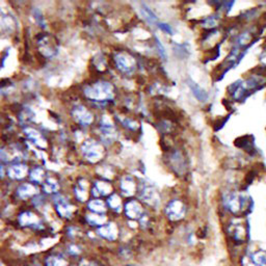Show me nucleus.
Wrapping results in <instances>:
<instances>
[{
	"label": "nucleus",
	"instance_id": "obj_35",
	"mask_svg": "<svg viewBox=\"0 0 266 266\" xmlns=\"http://www.w3.org/2000/svg\"><path fill=\"white\" fill-rule=\"evenodd\" d=\"M32 15H33V18H35L37 24L39 25L40 27L42 28H46V21H45V18L43 14H42V12L39 10V8H35L32 12Z\"/></svg>",
	"mask_w": 266,
	"mask_h": 266
},
{
	"label": "nucleus",
	"instance_id": "obj_17",
	"mask_svg": "<svg viewBox=\"0 0 266 266\" xmlns=\"http://www.w3.org/2000/svg\"><path fill=\"white\" fill-rule=\"evenodd\" d=\"M137 190H138V184L131 175H124V176L120 178L118 193L125 200L135 198L137 195Z\"/></svg>",
	"mask_w": 266,
	"mask_h": 266
},
{
	"label": "nucleus",
	"instance_id": "obj_4",
	"mask_svg": "<svg viewBox=\"0 0 266 266\" xmlns=\"http://www.w3.org/2000/svg\"><path fill=\"white\" fill-rule=\"evenodd\" d=\"M83 94L91 101L108 102L115 96V89L111 82L106 80H97L86 86Z\"/></svg>",
	"mask_w": 266,
	"mask_h": 266
},
{
	"label": "nucleus",
	"instance_id": "obj_2",
	"mask_svg": "<svg viewBox=\"0 0 266 266\" xmlns=\"http://www.w3.org/2000/svg\"><path fill=\"white\" fill-rule=\"evenodd\" d=\"M222 210L231 216H241L247 214L251 208L252 200L243 191H226L222 197Z\"/></svg>",
	"mask_w": 266,
	"mask_h": 266
},
{
	"label": "nucleus",
	"instance_id": "obj_29",
	"mask_svg": "<svg viewBox=\"0 0 266 266\" xmlns=\"http://www.w3.org/2000/svg\"><path fill=\"white\" fill-rule=\"evenodd\" d=\"M248 261L253 266H266V251L257 248L248 255Z\"/></svg>",
	"mask_w": 266,
	"mask_h": 266
},
{
	"label": "nucleus",
	"instance_id": "obj_27",
	"mask_svg": "<svg viewBox=\"0 0 266 266\" xmlns=\"http://www.w3.org/2000/svg\"><path fill=\"white\" fill-rule=\"evenodd\" d=\"M25 135L27 136L28 139H30L33 144L38 146L41 149H46L47 148V139L43 136V134L37 129L32 127H27L24 129Z\"/></svg>",
	"mask_w": 266,
	"mask_h": 266
},
{
	"label": "nucleus",
	"instance_id": "obj_18",
	"mask_svg": "<svg viewBox=\"0 0 266 266\" xmlns=\"http://www.w3.org/2000/svg\"><path fill=\"white\" fill-rule=\"evenodd\" d=\"M71 115L74 121L80 124L81 126H90L95 121L94 114L87 106L82 104L74 105L71 110Z\"/></svg>",
	"mask_w": 266,
	"mask_h": 266
},
{
	"label": "nucleus",
	"instance_id": "obj_25",
	"mask_svg": "<svg viewBox=\"0 0 266 266\" xmlns=\"http://www.w3.org/2000/svg\"><path fill=\"white\" fill-rule=\"evenodd\" d=\"M41 193L48 198H52L53 196L62 193L60 182L54 177L46 178L43 184H42Z\"/></svg>",
	"mask_w": 266,
	"mask_h": 266
},
{
	"label": "nucleus",
	"instance_id": "obj_1",
	"mask_svg": "<svg viewBox=\"0 0 266 266\" xmlns=\"http://www.w3.org/2000/svg\"><path fill=\"white\" fill-rule=\"evenodd\" d=\"M50 203L56 219L65 223L77 221L81 214V206L75 202L73 198L63 193L50 198Z\"/></svg>",
	"mask_w": 266,
	"mask_h": 266
},
{
	"label": "nucleus",
	"instance_id": "obj_8",
	"mask_svg": "<svg viewBox=\"0 0 266 266\" xmlns=\"http://www.w3.org/2000/svg\"><path fill=\"white\" fill-rule=\"evenodd\" d=\"M136 197L146 206L148 210L154 211L159 209V207L161 206L162 199L159 191L151 184L138 185Z\"/></svg>",
	"mask_w": 266,
	"mask_h": 266
},
{
	"label": "nucleus",
	"instance_id": "obj_7",
	"mask_svg": "<svg viewBox=\"0 0 266 266\" xmlns=\"http://www.w3.org/2000/svg\"><path fill=\"white\" fill-rule=\"evenodd\" d=\"M41 261L44 266H74L73 261L66 256L61 244L41 253Z\"/></svg>",
	"mask_w": 266,
	"mask_h": 266
},
{
	"label": "nucleus",
	"instance_id": "obj_28",
	"mask_svg": "<svg viewBox=\"0 0 266 266\" xmlns=\"http://www.w3.org/2000/svg\"><path fill=\"white\" fill-rule=\"evenodd\" d=\"M170 164L174 169V172H176L178 174H184L186 164H185L184 157H183L181 152L174 151L170 155Z\"/></svg>",
	"mask_w": 266,
	"mask_h": 266
},
{
	"label": "nucleus",
	"instance_id": "obj_16",
	"mask_svg": "<svg viewBox=\"0 0 266 266\" xmlns=\"http://www.w3.org/2000/svg\"><path fill=\"white\" fill-rule=\"evenodd\" d=\"M73 200L79 206H85L90 199V185L86 178H81L73 187Z\"/></svg>",
	"mask_w": 266,
	"mask_h": 266
},
{
	"label": "nucleus",
	"instance_id": "obj_37",
	"mask_svg": "<svg viewBox=\"0 0 266 266\" xmlns=\"http://www.w3.org/2000/svg\"><path fill=\"white\" fill-rule=\"evenodd\" d=\"M218 24V18H215L214 16H209L203 21V25L207 28H211L214 27L215 25Z\"/></svg>",
	"mask_w": 266,
	"mask_h": 266
},
{
	"label": "nucleus",
	"instance_id": "obj_34",
	"mask_svg": "<svg viewBox=\"0 0 266 266\" xmlns=\"http://www.w3.org/2000/svg\"><path fill=\"white\" fill-rule=\"evenodd\" d=\"M25 266H44L41 261V253L33 254L24 259Z\"/></svg>",
	"mask_w": 266,
	"mask_h": 266
},
{
	"label": "nucleus",
	"instance_id": "obj_19",
	"mask_svg": "<svg viewBox=\"0 0 266 266\" xmlns=\"http://www.w3.org/2000/svg\"><path fill=\"white\" fill-rule=\"evenodd\" d=\"M99 127L102 143L105 145L111 144L116 136V128L112 120L108 115H103Z\"/></svg>",
	"mask_w": 266,
	"mask_h": 266
},
{
	"label": "nucleus",
	"instance_id": "obj_15",
	"mask_svg": "<svg viewBox=\"0 0 266 266\" xmlns=\"http://www.w3.org/2000/svg\"><path fill=\"white\" fill-rule=\"evenodd\" d=\"M41 194L39 185L33 184L31 182L21 183L15 189V197L22 203H29L31 200Z\"/></svg>",
	"mask_w": 266,
	"mask_h": 266
},
{
	"label": "nucleus",
	"instance_id": "obj_12",
	"mask_svg": "<svg viewBox=\"0 0 266 266\" xmlns=\"http://www.w3.org/2000/svg\"><path fill=\"white\" fill-rule=\"evenodd\" d=\"M147 210L148 209L146 206L137 198L127 199L125 200L123 216L126 219V221L138 222L141 219V216L147 212Z\"/></svg>",
	"mask_w": 266,
	"mask_h": 266
},
{
	"label": "nucleus",
	"instance_id": "obj_9",
	"mask_svg": "<svg viewBox=\"0 0 266 266\" xmlns=\"http://www.w3.org/2000/svg\"><path fill=\"white\" fill-rule=\"evenodd\" d=\"M132 241L120 243L113 246V252H112L113 259L118 263H120V266L133 263L137 259L138 249H137V246L133 244Z\"/></svg>",
	"mask_w": 266,
	"mask_h": 266
},
{
	"label": "nucleus",
	"instance_id": "obj_5",
	"mask_svg": "<svg viewBox=\"0 0 266 266\" xmlns=\"http://www.w3.org/2000/svg\"><path fill=\"white\" fill-rule=\"evenodd\" d=\"M101 244L111 245L112 247L121 243L122 226L116 219H111L102 227L94 230Z\"/></svg>",
	"mask_w": 266,
	"mask_h": 266
},
{
	"label": "nucleus",
	"instance_id": "obj_6",
	"mask_svg": "<svg viewBox=\"0 0 266 266\" xmlns=\"http://www.w3.org/2000/svg\"><path fill=\"white\" fill-rule=\"evenodd\" d=\"M163 215L169 222L177 223L186 219L188 214V206L184 200L173 198L163 206Z\"/></svg>",
	"mask_w": 266,
	"mask_h": 266
},
{
	"label": "nucleus",
	"instance_id": "obj_30",
	"mask_svg": "<svg viewBox=\"0 0 266 266\" xmlns=\"http://www.w3.org/2000/svg\"><path fill=\"white\" fill-rule=\"evenodd\" d=\"M29 182L33 183L36 185H42L46 180V175H45V170L41 166H36L33 168L31 171H29Z\"/></svg>",
	"mask_w": 266,
	"mask_h": 266
},
{
	"label": "nucleus",
	"instance_id": "obj_40",
	"mask_svg": "<svg viewBox=\"0 0 266 266\" xmlns=\"http://www.w3.org/2000/svg\"><path fill=\"white\" fill-rule=\"evenodd\" d=\"M3 176H4V168L0 164V177H3Z\"/></svg>",
	"mask_w": 266,
	"mask_h": 266
},
{
	"label": "nucleus",
	"instance_id": "obj_36",
	"mask_svg": "<svg viewBox=\"0 0 266 266\" xmlns=\"http://www.w3.org/2000/svg\"><path fill=\"white\" fill-rule=\"evenodd\" d=\"M122 124H123V126L125 128H127L128 130H137L138 129V122L135 121V120H133L132 118H129V116H127V118H125L123 121H122Z\"/></svg>",
	"mask_w": 266,
	"mask_h": 266
},
{
	"label": "nucleus",
	"instance_id": "obj_23",
	"mask_svg": "<svg viewBox=\"0 0 266 266\" xmlns=\"http://www.w3.org/2000/svg\"><path fill=\"white\" fill-rule=\"evenodd\" d=\"M83 207H85V210L88 212L97 214H110L106 201L104 199L90 198L89 201Z\"/></svg>",
	"mask_w": 266,
	"mask_h": 266
},
{
	"label": "nucleus",
	"instance_id": "obj_31",
	"mask_svg": "<svg viewBox=\"0 0 266 266\" xmlns=\"http://www.w3.org/2000/svg\"><path fill=\"white\" fill-rule=\"evenodd\" d=\"M187 85L191 90V93H193V95L195 96V98L198 100V101L200 102H206L208 100V94L207 91L205 89H203L201 87H200L199 85H197V83L195 81H193L191 79H188L187 81Z\"/></svg>",
	"mask_w": 266,
	"mask_h": 266
},
{
	"label": "nucleus",
	"instance_id": "obj_33",
	"mask_svg": "<svg viewBox=\"0 0 266 266\" xmlns=\"http://www.w3.org/2000/svg\"><path fill=\"white\" fill-rule=\"evenodd\" d=\"M140 13H141V16L144 17L145 20L149 24L154 25V24L159 23V22H158V18L156 17V15L153 13L152 10H150V8L147 5H143V7L140 8Z\"/></svg>",
	"mask_w": 266,
	"mask_h": 266
},
{
	"label": "nucleus",
	"instance_id": "obj_26",
	"mask_svg": "<svg viewBox=\"0 0 266 266\" xmlns=\"http://www.w3.org/2000/svg\"><path fill=\"white\" fill-rule=\"evenodd\" d=\"M7 175L12 180L20 181L28 176L29 169L26 164H23V163L13 164L10 166V169H8Z\"/></svg>",
	"mask_w": 266,
	"mask_h": 266
},
{
	"label": "nucleus",
	"instance_id": "obj_14",
	"mask_svg": "<svg viewBox=\"0 0 266 266\" xmlns=\"http://www.w3.org/2000/svg\"><path fill=\"white\" fill-rule=\"evenodd\" d=\"M80 223L83 227L89 230H96L102 227L108 221L111 219L110 214H97L83 210V213L80 214Z\"/></svg>",
	"mask_w": 266,
	"mask_h": 266
},
{
	"label": "nucleus",
	"instance_id": "obj_38",
	"mask_svg": "<svg viewBox=\"0 0 266 266\" xmlns=\"http://www.w3.org/2000/svg\"><path fill=\"white\" fill-rule=\"evenodd\" d=\"M157 26L159 27L162 31H164L165 33H168V35H173V28L170 24L168 23H158Z\"/></svg>",
	"mask_w": 266,
	"mask_h": 266
},
{
	"label": "nucleus",
	"instance_id": "obj_13",
	"mask_svg": "<svg viewBox=\"0 0 266 266\" xmlns=\"http://www.w3.org/2000/svg\"><path fill=\"white\" fill-rule=\"evenodd\" d=\"M113 62L116 69L125 75H131L136 70L137 66L135 57L128 51H125V50L116 52L113 55Z\"/></svg>",
	"mask_w": 266,
	"mask_h": 266
},
{
	"label": "nucleus",
	"instance_id": "obj_3",
	"mask_svg": "<svg viewBox=\"0 0 266 266\" xmlns=\"http://www.w3.org/2000/svg\"><path fill=\"white\" fill-rule=\"evenodd\" d=\"M224 232L233 247L244 246L247 244L249 240L248 223L241 216H231L224 226Z\"/></svg>",
	"mask_w": 266,
	"mask_h": 266
},
{
	"label": "nucleus",
	"instance_id": "obj_24",
	"mask_svg": "<svg viewBox=\"0 0 266 266\" xmlns=\"http://www.w3.org/2000/svg\"><path fill=\"white\" fill-rule=\"evenodd\" d=\"M74 266H108V264L105 262L104 258L90 252L75 262Z\"/></svg>",
	"mask_w": 266,
	"mask_h": 266
},
{
	"label": "nucleus",
	"instance_id": "obj_11",
	"mask_svg": "<svg viewBox=\"0 0 266 266\" xmlns=\"http://www.w3.org/2000/svg\"><path fill=\"white\" fill-rule=\"evenodd\" d=\"M81 153L85 159L90 163H97L101 161L105 155V149L103 144L96 139H87L81 146Z\"/></svg>",
	"mask_w": 266,
	"mask_h": 266
},
{
	"label": "nucleus",
	"instance_id": "obj_10",
	"mask_svg": "<svg viewBox=\"0 0 266 266\" xmlns=\"http://www.w3.org/2000/svg\"><path fill=\"white\" fill-rule=\"evenodd\" d=\"M60 244L64 249L65 254L68 256L73 263L79 260L81 257L90 253V246L85 240H77V241H64L60 240Z\"/></svg>",
	"mask_w": 266,
	"mask_h": 266
},
{
	"label": "nucleus",
	"instance_id": "obj_32",
	"mask_svg": "<svg viewBox=\"0 0 266 266\" xmlns=\"http://www.w3.org/2000/svg\"><path fill=\"white\" fill-rule=\"evenodd\" d=\"M14 29V21L11 18V16L1 15L0 16V31L2 33L7 32L8 30L12 31Z\"/></svg>",
	"mask_w": 266,
	"mask_h": 266
},
{
	"label": "nucleus",
	"instance_id": "obj_22",
	"mask_svg": "<svg viewBox=\"0 0 266 266\" xmlns=\"http://www.w3.org/2000/svg\"><path fill=\"white\" fill-rule=\"evenodd\" d=\"M38 44H39L40 51L43 53V55L45 57L51 58L57 52V48L55 46L54 39H52L51 36H49V35L41 36L38 40Z\"/></svg>",
	"mask_w": 266,
	"mask_h": 266
},
{
	"label": "nucleus",
	"instance_id": "obj_21",
	"mask_svg": "<svg viewBox=\"0 0 266 266\" xmlns=\"http://www.w3.org/2000/svg\"><path fill=\"white\" fill-rule=\"evenodd\" d=\"M105 201L108 207V211H110V215L112 219H115L116 215H123L125 199L118 191H114L110 197H107Z\"/></svg>",
	"mask_w": 266,
	"mask_h": 266
},
{
	"label": "nucleus",
	"instance_id": "obj_20",
	"mask_svg": "<svg viewBox=\"0 0 266 266\" xmlns=\"http://www.w3.org/2000/svg\"><path fill=\"white\" fill-rule=\"evenodd\" d=\"M113 185L110 181L106 180H96L90 187V198L96 199H106L112 193H114Z\"/></svg>",
	"mask_w": 266,
	"mask_h": 266
},
{
	"label": "nucleus",
	"instance_id": "obj_39",
	"mask_svg": "<svg viewBox=\"0 0 266 266\" xmlns=\"http://www.w3.org/2000/svg\"><path fill=\"white\" fill-rule=\"evenodd\" d=\"M155 42H156V46L158 48V52H159L160 56L163 58V60H165V58H166V52H165V49H164L163 45L160 43V41L158 40L157 38L155 39Z\"/></svg>",
	"mask_w": 266,
	"mask_h": 266
}]
</instances>
